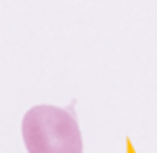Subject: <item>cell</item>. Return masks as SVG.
<instances>
[{"mask_svg":"<svg viewBox=\"0 0 157 153\" xmlns=\"http://www.w3.org/2000/svg\"><path fill=\"white\" fill-rule=\"evenodd\" d=\"M27 153H83V137L72 112L58 105H33L21 124Z\"/></svg>","mask_w":157,"mask_h":153,"instance_id":"obj_1","label":"cell"}]
</instances>
